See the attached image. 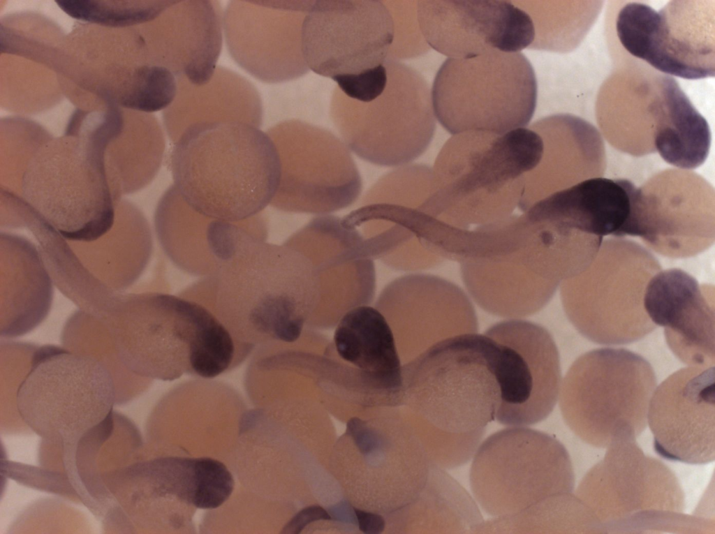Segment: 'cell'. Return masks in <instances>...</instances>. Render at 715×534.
<instances>
[{"mask_svg": "<svg viewBox=\"0 0 715 534\" xmlns=\"http://www.w3.org/2000/svg\"><path fill=\"white\" fill-rule=\"evenodd\" d=\"M192 295L255 352L296 344L318 311L321 290L306 255L249 235Z\"/></svg>", "mask_w": 715, "mask_h": 534, "instance_id": "obj_1", "label": "cell"}, {"mask_svg": "<svg viewBox=\"0 0 715 534\" xmlns=\"http://www.w3.org/2000/svg\"><path fill=\"white\" fill-rule=\"evenodd\" d=\"M131 373L172 380L215 378L251 353L201 303L161 292L119 294L98 318Z\"/></svg>", "mask_w": 715, "mask_h": 534, "instance_id": "obj_2", "label": "cell"}, {"mask_svg": "<svg viewBox=\"0 0 715 534\" xmlns=\"http://www.w3.org/2000/svg\"><path fill=\"white\" fill-rule=\"evenodd\" d=\"M174 186L192 209L230 222L253 217L273 200L279 183V156L258 127L235 121L197 123L171 151Z\"/></svg>", "mask_w": 715, "mask_h": 534, "instance_id": "obj_3", "label": "cell"}, {"mask_svg": "<svg viewBox=\"0 0 715 534\" xmlns=\"http://www.w3.org/2000/svg\"><path fill=\"white\" fill-rule=\"evenodd\" d=\"M543 153V140L531 128L452 135L432 168L445 215L464 227L510 216L518 206L526 175L538 165Z\"/></svg>", "mask_w": 715, "mask_h": 534, "instance_id": "obj_4", "label": "cell"}, {"mask_svg": "<svg viewBox=\"0 0 715 534\" xmlns=\"http://www.w3.org/2000/svg\"><path fill=\"white\" fill-rule=\"evenodd\" d=\"M517 351L489 334L443 339L402 366L439 429L458 434L484 430L495 419L501 382Z\"/></svg>", "mask_w": 715, "mask_h": 534, "instance_id": "obj_5", "label": "cell"}, {"mask_svg": "<svg viewBox=\"0 0 715 534\" xmlns=\"http://www.w3.org/2000/svg\"><path fill=\"white\" fill-rule=\"evenodd\" d=\"M116 387L96 357L53 345L35 346L16 393L17 411L38 435L75 446L112 417Z\"/></svg>", "mask_w": 715, "mask_h": 534, "instance_id": "obj_6", "label": "cell"}, {"mask_svg": "<svg viewBox=\"0 0 715 534\" xmlns=\"http://www.w3.org/2000/svg\"><path fill=\"white\" fill-rule=\"evenodd\" d=\"M105 147L91 138L61 140L32 157L20 196L31 214L73 242H92L113 227L120 200L113 189Z\"/></svg>", "mask_w": 715, "mask_h": 534, "instance_id": "obj_7", "label": "cell"}, {"mask_svg": "<svg viewBox=\"0 0 715 534\" xmlns=\"http://www.w3.org/2000/svg\"><path fill=\"white\" fill-rule=\"evenodd\" d=\"M360 234L373 259L400 270L436 266L450 232L432 168L399 166L380 178L360 207L341 218Z\"/></svg>", "mask_w": 715, "mask_h": 534, "instance_id": "obj_8", "label": "cell"}, {"mask_svg": "<svg viewBox=\"0 0 715 534\" xmlns=\"http://www.w3.org/2000/svg\"><path fill=\"white\" fill-rule=\"evenodd\" d=\"M395 26L385 1H312L302 51L314 73L333 80L346 97L369 102L385 89Z\"/></svg>", "mask_w": 715, "mask_h": 534, "instance_id": "obj_9", "label": "cell"}, {"mask_svg": "<svg viewBox=\"0 0 715 534\" xmlns=\"http://www.w3.org/2000/svg\"><path fill=\"white\" fill-rule=\"evenodd\" d=\"M656 387L650 364L624 348H601L579 357L561 381V413L583 440L600 446L633 442L646 424Z\"/></svg>", "mask_w": 715, "mask_h": 534, "instance_id": "obj_10", "label": "cell"}, {"mask_svg": "<svg viewBox=\"0 0 715 534\" xmlns=\"http://www.w3.org/2000/svg\"><path fill=\"white\" fill-rule=\"evenodd\" d=\"M431 96L436 120L452 135L502 133L528 125L538 87L524 54L492 51L469 59L448 58L436 73Z\"/></svg>", "mask_w": 715, "mask_h": 534, "instance_id": "obj_11", "label": "cell"}, {"mask_svg": "<svg viewBox=\"0 0 715 534\" xmlns=\"http://www.w3.org/2000/svg\"><path fill=\"white\" fill-rule=\"evenodd\" d=\"M383 92L368 103L346 97L337 87L330 113L346 147L381 166H402L419 157L435 130L431 89L425 77L399 60L388 58Z\"/></svg>", "mask_w": 715, "mask_h": 534, "instance_id": "obj_12", "label": "cell"}, {"mask_svg": "<svg viewBox=\"0 0 715 534\" xmlns=\"http://www.w3.org/2000/svg\"><path fill=\"white\" fill-rule=\"evenodd\" d=\"M658 261L634 246H605L581 274L561 283V299L575 329L594 343L613 346L640 340L656 327L643 305Z\"/></svg>", "mask_w": 715, "mask_h": 534, "instance_id": "obj_13", "label": "cell"}, {"mask_svg": "<svg viewBox=\"0 0 715 534\" xmlns=\"http://www.w3.org/2000/svg\"><path fill=\"white\" fill-rule=\"evenodd\" d=\"M470 484L484 511L503 518L550 496L570 493L574 476L568 454L559 441L542 431L513 427L479 445Z\"/></svg>", "mask_w": 715, "mask_h": 534, "instance_id": "obj_14", "label": "cell"}, {"mask_svg": "<svg viewBox=\"0 0 715 534\" xmlns=\"http://www.w3.org/2000/svg\"><path fill=\"white\" fill-rule=\"evenodd\" d=\"M152 251L146 218L133 205L121 201L112 228L98 239L84 242L56 238L49 250L47 267L64 295L81 311L99 317L140 275Z\"/></svg>", "mask_w": 715, "mask_h": 534, "instance_id": "obj_15", "label": "cell"}, {"mask_svg": "<svg viewBox=\"0 0 715 534\" xmlns=\"http://www.w3.org/2000/svg\"><path fill=\"white\" fill-rule=\"evenodd\" d=\"M280 179L271 205L282 211L326 215L353 204L361 177L344 142L331 132L291 119L270 128Z\"/></svg>", "mask_w": 715, "mask_h": 534, "instance_id": "obj_16", "label": "cell"}, {"mask_svg": "<svg viewBox=\"0 0 715 534\" xmlns=\"http://www.w3.org/2000/svg\"><path fill=\"white\" fill-rule=\"evenodd\" d=\"M699 1H672L659 11L630 3L619 11L623 47L665 74L687 80L714 76V15Z\"/></svg>", "mask_w": 715, "mask_h": 534, "instance_id": "obj_17", "label": "cell"}, {"mask_svg": "<svg viewBox=\"0 0 715 534\" xmlns=\"http://www.w3.org/2000/svg\"><path fill=\"white\" fill-rule=\"evenodd\" d=\"M312 1H232L223 15L228 50L246 72L268 83L291 80L309 70L302 29Z\"/></svg>", "mask_w": 715, "mask_h": 534, "instance_id": "obj_18", "label": "cell"}, {"mask_svg": "<svg viewBox=\"0 0 715 534\" xmlns=\"http://www.w3.org/2000/svg\"><path fill=\"white\" fill-rule=\"evenodd\" d=\"M417 16L429 47L448 58L521 52L535 38L531 18L513 1H417Z\"/></svg>", "mask_w": 715, "mask_h": 534, "instance_id": "obj_19", "label": "cell"}, {"mask_svg": "<svg viewBox=\"0 0 715 534\" xmlns=\"http://www.w3.org/2000/svg\"><path fill=\"white\" fill-rule=\"evenodd\" d=\"M388 320L401 362L446 338L476 332V315L458 286L438 276L409 274L392 281L376 307Z\"/></svg>", "mask_w": 715, "mask_h": 534, "instance_id": "obj_20", "label": "cell"}, {"mask_svg": "<svg viewBox=\"0 0 715 534\" xmlns=\"http://www.w3.org/2000/svg\"><path fill=\"white\" fill-rule=\"evenodd\" d=\"M284 244L306 255L319 276L320 302L314 318L317 327L335 326L348 311L371 299L373 258L358 231L346 226L341 218L318 216Z\"/></svg>", "mask_w": 715, "mask_h": 534, "instance_id": "obj_21", "label": "cell"}, {"mask_svg": "<svg viewBox=\"0 0 715 534\" xmlns=\"http://www.w3.org/2000/svg\"><path fill=\"white\" fill-rule=\"evenodd\" d=\"M714 367L681 369L656 387L647 420L656 452L692 464L714 461Z\"/></svg>", "mask_w": 715, "mask_h": 534, "instance_id": "obj_22", "label": "cell"}, {"mask_svg": "<svg viewBox=\"0 0 715 534\" xmlns=\"http://www.w3.org/2000/svg\"><path fill=\"white\" fill-rule=\"evenodd\" d=\"M644 309L663 328L674 355L692 366L714 364V290L680 269L656 272L648 281Z\"/></svg>", "mask_w": 715, "mask_h": 534, "instance_id": "obj_23", "label": "cell"}, {"mask_svg": "<svg viewBox=\"0 0 715 534\" xmlns=\"http://www.w3.org/2000/svg\"><path fill=\"white\" fill-rule=\"evenodd\" d=\"M149 22L150 64L196 86L211 80L222 47L223 16L217 1H166Z\"/></svg>", "mask_w": 715, "mask_h": 534, "instance_id": "obj_24", "label": "cell"}, {"mask_svg": "<svg viewBox=\"0 0 715 534\" xmlns=\"http://www.w3.org/2000/svg\"><path fill=\"white\" fill-rule=\"evenodd\" d=\"M325 346V371L346 375L369 391L397 392L403 385L401 360L392 330L383 313L355 306L339 319Z\"/></svg>", "mask_w": 715, "mask_h": 534, "instance_id": "obj_25", "label": "cell"}, {"mask_svg": "<svg viewBox=\"0 0 715 534\" xmlns=\"http://www.w3.org/2000/svg\"><path fill=\"white\" fill-rule=\"evenodd\" d=\"M164 401L171 409L173 446L182 438L173 456H180L187 438L185 457L191 455L192 443L193 454L232 455L246 410L231 388L214 381H193L175 388Z\"/></svg>", "mask_w": 715, "mask_h": 534, "instance_id": "obj_26", "label": "cell"}, {"mask_svg": "<svg viewBox=\"0 0 715 534\" xmlns=\"http://www.w3.org/2000/svg\"><path fill=\"white\" fill-rule=\"evenodd\" d=\"M639 191L628 179L591 177L554 192L533 206L589 235L635 237Z\"/></svg>", "mask_w": 715, "mask_h": 534, "instance_id": "obj_27", "label": "cell"}, {"mask_svg": "<svg viewBox=\"0 0 715 534\" xmlns=\"http://www.w3.org/2000/svg\"><path fill=\"white\" fill-rule=\"evenodd\" d=\"M52 283L38 249L22 237L1 233V337L25 334L45 318L52 301Z\"/></svg>", "mask_w": 715, "mask_h": 534, "instance_id": "obj_28", "label": "cell"}, {"mask_svg": "<svg viewBox=\"0 0 715 534\" xmlns=\"http://www.w3.org/2000/svg\"><path fill=\"white\" fill-rule=\"evenodd\" d=\"M177 94L165 109L164 124L170 139L176 142L191 125L206 121H235L258 127L263 118L260 94L248 80L216 67L211 80L196 86L177 78Z\"/></svg>", "mask_w": 715, "mask_h": 534, "instance_id": "obj_29", "label": "cell"}, {"mask_svg": "<svg viewBox=\"0 0 715 534\" xmlns=\"http://www.w3.org/2000/svg\"><path fill=\"white\" fill-rule=\"evenodd\" d=\"M461 272L468 292L480 307L509 320L540 311L559 285L536 274L514 253L494 260L462 262Z\"/></svg>", "mask_w": 715, "mask_h": 534, "instance_id": "obj_30", "label": "cell"}, {"mask_svg": "<svg viewBox=\"0 0 715 534\" xmlns=\"http://www.w3.org/2000/svg\"><path fill=\"white\" fill-rule=\"evenodd\" d=\"M226 221L209 218L192 209L174 185L159 200L155 213L159 240L170 259L196 276L211 275L223 254Z\"/></svg>", "mask_w": 715, "mask_h": 534, "instance_id": "obj_31", "label": "cell"}, {"mask_svg": "<svg viewBox=\"0 0 715 534\" xmlns=\"http://www.w3.org/2000/svg\"><path fill=\"white\" fill-rule=\"evenodd\" d=\"M656 85L649 107L654 147L666 163L684 170L696 168L709 154V124L674 78L662 75Z\"/></svg>", "mask_w": 715, "mask_h": 534, "instance_id": "obj_32", "label": "cell"}, {"mask_svg": "<svg viewBox=\"0 0 715 534\" xmlns=\"http://www.w3.org/2000/svg\"><path fill=\"white\" fill-rule=\"evenodd\" d=\"M395 26V37L390 58L413 57L427 52L429 46L420 29L417 1H385Z\"/></svg>", "mask_w": 715, "mask_h": 534, "instance_id": "obj_33", "label": "cell"}, {"mask_svg": "<svg viewBox=\"0 0 715 534\" xmlns=\"http://www.w3.org/2000/svg\"><path fill=\"white\" fill-rule=\"evenodd\" d=\"M59 6L73 17L98 23L124 24L147 22L162 10L165 1H151L131 10H105L90 1H58Z\"/></svg>", "mask_w": 715, "mask_h": 534, "instance_id": "obj_34", "label": "cell"}, {"mask_svg": "<svg viewBox=\"0 0 715 534\" xmlns=\"http://www.w3.org/2000/svg\"><path fill=\"white\" fill-rule=\"evenodd\" d=\"M346 433L353 438L356 445L363 453L372 451L378 445L376 434L358 418H353L348 422Z\"/></svg>", "mask_w": 715, "mask_h": 534, "instance_id": "obj_35", "label": "cell"}, {"mask_svg": "<svg viewBox=\"0 0 715 534\" xmlns=\"http://www.w3.org/2000/svg\"><path fill=\"white\" fill-rule=\"evenodd\" d=\"M330 519V516L323 507L318 505L310 506L298 512L283 528V533H299L312 521Z\"/></svg>", "mask_w": 715, "mask_h": 534, "instance_id": "obj_36", "label": "cell"}, {"mask_svg": "<svg viewBox=\"0 0 715 534\" xmlns=\"http://www.w3.org/2000/svg\"><path fill=\"white\" fill-rule=\"evenodd\" d=\"M354 510L359 528L362 532L368 534H377L383 531L385 521L381 515L356 508Z\"/></svg>", "mask_w": 715, "mask_h": 534, "instance_id": "obj_37", "label": "cell"}]
</instances>
